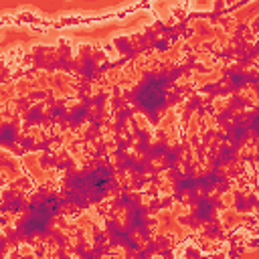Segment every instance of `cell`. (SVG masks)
Masks as SVG:
<instances>
[{
	"instance_id": "6da1fadb",
	"label": "cell",
	"mask_w": 259,
	"mask_h": 259,
	"mask_svg": "<svg viewBox=\"0 0 259 259\" xmlns=\"http://www.w3.org/2000/svg\"><path fill=\"white\" fill-rule=\"evenodd\" d=\"M174 75H156L152 79H148L146 83H142L136 91V101L140 103V107L148 113H156L168 95V87L172 83Z\"/></svg>"
}]
</instances>
